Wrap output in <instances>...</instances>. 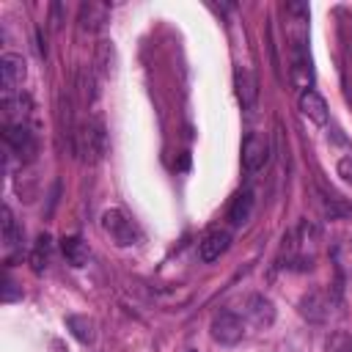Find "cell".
<instances>
[{"label":"cell","instance_id":"obj_21","mask_svg":"<svg viewBox=\"0 0 352 352\" xmlns=\"http://www.w3.org/2000/svg\"><path fill=\"white\" fill-rule=\"evenodd\" d=\"M324 352H352V333L333 330L324 341Z\"/></svg>","mask_w":352,"mask_h":352},{"label":"cell","instance_id":"obj_14","mask_svg":"<svg viewBox=\"0 0 352 352\" xmlns=\"http://www.w3.org/2000/svg\"><path fill=\"white\" fill-rule=\"evenodd\" d=\"M253 204H256V198H253L250 190L236 192V195L231 198V204H228V220H231L234 226H245V223L250 220V214H253Z\"/></svg>","mask_w":352,"mask_h":352},{"label":"cell","instance_id":"obj_5","mask_svg":"<svg viewBox=\"0 0 352 352\" xmlns=\"http://www.w3.org/2000/svg\"><path fill=\"white\" fill-rule=\"evenodd\" d=\"M267 160H270V140L258 132H250L242 140V165H245V170L256 173L267 165Z\"/></svg>","mask_w":352,"mask_h":352},{"label":"cell","instance_id":"obj_18","mask_svg":"<svg viewBox=\"0 0 352 352\" xmlns=\"http://www.w3.org/2000/svg\"><path fill=\"white\" fill-rule=\"evenodd\" d=\"M0 231H3V245H6V250H14V248L19 245V239H22V231H19V226H16V220H14V212H11L8 206L0 209Z\"/></svg>","mask_w":352,"mask_h":352},{"label":"cell","instance_id":"obj_23","mask_svg":"<svg viewBox=\"0 0 352 352\" xmlns=\"http://www.w3.org/2000/svg\"><path fill=\"white\" fill-rule=\"evenodd\" d=\"M19 297H22V292L14 289V280H6V286H3V302H14Z\"/></svg>","mask_w":352,"mask_h":352},{"label":"cell","instance_id":"obj_3","mask_svg":"<svg viewBox=\"0 0 352 352\" xmlns=\"http://www.w3.org/2000/svg\"><path fill=\"white\" fill-rule=\"evenodd\" d=\"M209 333H212V338H214L217 344H223V346H234V344H239L242 336H245L242 316L234 314V311H228V308H223V311H217V314L212 316V322H209Z\"/></svg>","mask_w":352,"mask_h":352},{"label":"cell","instance_id":"obj_9","mask_svg":"<svg viewBox=\"0 0 352 352\" xmlns=\"http://www.w3.org/2000/svg\"><path fill=\"white\" fill-rule=\"evenodd\" d=\"M3 140H6L8 148H14V151H16L19 157H25V160H30L33 151H36L33 132H30L22 121H16V124H6V129H3Z\"/></svg>","mask_w":352,"mask_h":352},{"label":"cell","instance_id":"obj_17","mask_svg":"<svg viewBox=\"0 0 352 352\" xmlns=\"http://www.w3.org/2000/svg\"><path fill=\"white\" fill-rule=\"evenodd\" d=\"M66 327H69V333L80 341V344H91L94 341V319L91 316H85V314H69L66 316Z\"/></svg>","mask_w":352,"mask_h":352},{"label":"cell","instance_id":"obj_8","mask_svg":"<svg viewBox=\"0 0 352 352\" xmlns=\"http://www.w3.org/2000/svg\"><path fill=\"white\" fill-rule=\"evenodd\" d=\"M330 294L324 292V289H311L308 294H302V300H300V314L308 319V322H314V324H319V322H324L327 316H330Z\"/></svg>","mask_w":352,"mask_h":352},{"label":"cell","instance_id":"obj_6","mask_svg":"<svg viewBox=\"0 0 352 352\" xmlns=\"http://www.w3.org/2000/svg\"><path fill=\"white\" fill-rule=\"evenodd\" d=\"M28 74V66H25V58L22 55H14V52H6L0 58V85H3V96L6 94H16L22 80Z\"/></svg>","mask_w":352,"mask_h":352},{"label":"cell","instance_id":"obj_20","mask_svg":"<svg viewBox=\"0 0 352 352\" xmlns=\"http://www.w3.org/2000/svg\"><path fill=\"white\" fill-rule=\"evenodd\" d=\"M96 69L102 77H113L116 74V47L110 41H99L96 47Z\"/></svg>","mask_w":352,"mask_h":352},{"label":"cell","instance_id":"obj_19","mask_svg":"<svg viewBox=\"0 0 352 352\" xmlns=\"http://www.w3.org/2000/svg\"><path fill=\"white\" fill-rule=\"evenodd\" d=\"M50 250H52V239L50 234H38L33 250H30V270L33 272H44V267L50 264Z\"/></svg>","mask_w":352,"mask_h":352},{"label":"cell","instance_id":"obj_7","mask_svg":"<svg viewBox=\"0 0 352 352\" xmlns=\"http://www.w3.org/2000/svg\"><path fill=\"white\" fill-rule=\"evenodd\" d=\"M242 314H245V319H248L253 327H258V330H267V327H272V322H275V305H272V300L264 297V294H250V297L245 300V305H242Z\"/></svg>","mask_w":352,"mask_h":352},{"label":"cell","instance_id":"obj_4","mask_svg":"<svg viewBox=\"0 0 352 352\" xmlns=\"http://www.w3.org/2000/svg\"><path fill=\"white\" fill-rule=\"evenodd\" d=\"M102 228H104V234H107L118 248H129V245H135V239H138L132 220H129L121 209H104V212H102Z\"/></svg>","mask_w":352,"mask_h":352},{"label":"cell","instance_id":"obj_12","mask_svg":"<svg viewBox=\"0 0 352 352\" xmlns=\"http://www.w3.org/2000/svg\"><path fill=\"white\" fill-rule=\"evenodd\" d=\"M297 104H300V113H302L305 118H311L314 124H327V102H324L314 88L302 91L300 99H297Z\"/></svg>","mask_w":352,"mask_h":352},{"label":"cell","instance_id":"obj_10","mask_svg":"<svg viewBox=\"0 0 352 352\" xmlns=\"http://www.w3.org/2000/svg\"><path fill=\"white\" fill-rule=\"evenodd\" d=\"M228 248H231V234H228L226 228H214V231H209V234L198 242V256H201V261L212 264V261H217Z\"/></svg>","mask_w":352,"mask_h":352},{"label":"cell","instance_id":"obj_15","mask_svg":"<svg viewBox=\"0 0 352 352\" xmlns=\"http://www.w3.org/2000/svg\"><path fill=\"white\" fill-rule=\"evenodd\" d=\"M292 82L302 91L311 88L314 82V66H311V58L308 52H300V55H292Z\"/></svg>","mask_w":352,"mask_h":352},{"label":"cell","instance_id":"obj_2","mask_svg":"<svg viewBox=\"0 0 352 352\" xmlns=\"http://www.w3.org/2000/svg\"><path fill=\"white\" fill-rule=\"evenodd\" d=\"M286 38L292 55L308 52V6L305 3H286Z\"/></svg>","mask_w":352,"mask_h":352},{"label":"cell","instance_id":"obj_11","mask_svg":"<svg viewBox=\"0 0 352 352\" xmlns=\"http://www.w3.org/2000/svg\"><path fill=\"white\" fill-rule=\"evenodd\" d=\"M234 88H236V99L242 107H253L256 96H258V82H256V74L245 66H239L234 72Z\"/></svg>","mask_w":352,"mask_h":352},{"label":"cell","instance_id":"obj_1","mask_svg":"<svg viewBox=\"0 0 352 352\" xmlns=\"http://www.w3.org/2000/svg\"><path fill=\"white\" fill-rule=\"evenodd\" d=\"M74 151L82 162L94 165L107 154V132L99 121H82L74 129Z\"/></svg>","mask_w":352,"mask_h":352},{"label":"cell","instance_id":"obj_25","mask_svg":"<svg viewBox=\"0 0 352 352\" xmlns=\"http://www.w3.org/2000/svg\"><path fill=\"white\" fill-rule=\"evenodd\" d=\"M187 352H198V349H187Z\"/></svg>","mask_w":352,"mask_h":352},{"label":"cell","instance_id":"obj_13","mask_svg":"<svg viewBox=\"0 0 352 352\" xmlns=\"http://www.w3.org/2000/svg\"><path fill=\"white\" fill-rule=\"evenodd\" d=\"M60 253H63V258H66L72 267H85L88 258H91L88 242H85L82 236H77V234H69V236L60 239Z\"/></svg>","mask_w":352,"mask_h":352},{"label":"cell","instance_id":"obj_24","mask_svg":"<svg viewBox=\"0 0 352 352\" xmlns=\"http://www.w3.org/2000/svg\"><path fill=\"white\" fill-rule=\"evenodd\" d=\"M176 165H179L182 170H187V168H190V154H187V151H182V157H179V162H176Z\"/></svg>","mask_w":352,"mask_h":352},{"label":"cell","instance_id":"obj_22","mask_svg":"<svg viewBox=\"0 0 352 352\" xmlns=\"http://www.w3.org/2000/svg\"><path fill=\"white\" fill-rule=\"evenodd\" d=\"M336 173L341 176V182H344V184H349V187H352V157H341V160H338V165H336Z\"/></svg>","mask_w":352,"mask_h":352},{"label":"cell","instance_id":"obj_16","mask_svg":"<svg viewBox=\"0 0 352 352\" xmlns=\"http://www.w3.org/2000/svg\"><path fill=\"white\" fill-rule=\"evenodd\" d=\"M107 14H110V8L104 3H82V8H80V25H82V30L102 28L107 22Z\"/></svg>","mask_w":352,"mask_h":352}]
</instances>
